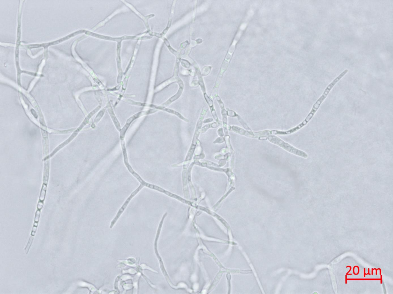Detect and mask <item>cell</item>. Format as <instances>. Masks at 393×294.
<instances>
[{
    "label": "cell",
    "instance_id": "6da1fadb",
    "mask_svg": "<svg viewBox=\"0 0 393 294\" xmlns=\"http://www.w3.org/2000/svg\"><path fill=\"white\" fill-rule=\"evenodd\" d=\"M267 139H268L269 141L271 142V143L280 146V147H282L285 150L287 151H289V152L291 153V154L303 157L304 158H308V155L306 153L301 151V150L295 148L293 146H291L289 143L283 141L282 140L279 139V138L277 137L276 136L272 135H269Z\"/></svg>",
    "mask_w": 393,
    "mask_h": 294
},
{
    "label": "cell",
    "instance_id": "7a4b0ae2",
    "mask_svg": "<svg viewBox=\"0 0 393 294\" xmlns=\"http://www.w3.org/2000/svg\"><path fill=\"white\" fill-rule=\"evenodd\" d=\"M208 111V108L204 106L202 110V112H201L199 118L198 119V122H197L194 137H193L192 143L191 147H190L188 154V157H188V158L189 157L190 158V157H192L193 154H194V150H195L197 142L198 141V137H199L200 134L201 133V130L202 127V124H203L204 119L205 115H206Z\"/></svg>",
    "mask_w": 393,
    "mask_h": 294
},
{
    "label": "cell",
    "instance_id": "3957f363",
    "mask_svg": "<svg viewBox=\"0 0 393 294\" xmlns=\"http://www.w3.org/2000/svg\"><path fill=\"white\" fill-rule=\"evenodd\" d=\"M337 83V81L335 80H334L332 82L330 83L326 88L324 90V92L321 97L317 101L313 106L311 111L310 112L309 114L311 116H314L315 113L317 111L318 109L320 108L321 104H322L323 102L324 101L325 99L327 97L330 91L334 87L335 85Z\"/></svg>",
    "mask_w": 393,
    "mask_h": 294
},
{
    "label": "cell",
    "instance_id": "277c9868",
    "mask_svg": "<svg viewBox=\"0 0 393 294\" xmlns=\"http://www.w3.org/2000/svg\"><path fill=\"white\" fill-rule=\"evenodd\" d=\"M158 111V109H153L149 110H148V111H141L138 112V113L136 114H134V116H132L131 117H130L129 119H128L127 121H126V124L125 125L124 127H123L122 130H121L120 131V139H124L125 135H126V131H127L128 128H129V127L130 126V125L131 124L132 122L135 120V119L140 117L141 116H144V115L150 114H152L154 113L155 112H157Z\"/></svg>",
    "mask_w": 393,
    "mask_h": 294
},
{
    "label": "cell",
    "instance_id": "5b68a950",
    "mask_svg": "<svg viewBox=\"0 0 393 294\" xmlns=\"http://www.w3.org/2000/svg\"><path fill=\"white\" fill-rule=\"evenodd\" d=\"M143 187H144V186L142 184H140V185L138 187V188L136 189L134 192H132L131 194L129 196V197L126 199V201H125V202L124 203L123 206L121 207V208L120 209L119 211H118V213H117L116 216L115 217L113 220L111 222V226H110V228H111L113 227L114 225L116 223L118 219H119L121 215H122V214L123 213L125 209H126V207L128 205L129 203H130V202L131 201L132 199L134 196L136 195L138 192L143 188Z\"/></svg>",
    "mask_w": 393,
    "mask_h": 294
},
{
    "label": "cell",
    "instance_id": "8992f818",
    "mask_svg": "<svg viewBox=\"0 0 393 294\" xmlns=\"http://www.w3.org/2000/svg\"><path fill=\"white\" fill-rule=\"evenodd\" d=\"M216 100L218 102L219 105L221 109V114L222 117V124L224 130L228 129V118H227V110L225 109V106L224 102L219 96L217 95L216 97Z\"/></svg>",
    "mask_w": 393,
    "mask_h": 294
},
{
    "label": "cell",
    "instance_id": "52a82bcc",
    "mask_svg": "<svg viewBox=\"0 0 393 294\" xmlns=\"http://www.w3.org/2000/svg\"><path fill=\"white\" fill-rule=\"evenodd\" d=\"M151 108H153L156 109L164 111L167 112V113L175 115L176 117H179L181 120H183V121L186 122L188 123L189 122L188 119L184 117L183 115L181 114L179 112L176 111L174 110L173 109H170V108H167L166 107L162 106V105L161 106H157V105H153V104L152 105Z\"/></svg>",
    "mask_w": 393,
    "mask_h": 294
},
{
    "label": "cell",
    "instance_id": "ba28073f",
    "mask_svg": "<svg viewBox=\"0 0 393 294\" xmlns=\"http://www.w3.org/2000/svg\"><path fill=\"white\" fill-rule=\"evenodd\" d=\"M179 88L176 94L170 97L165 102L162 104V106L165 107H168L181 97L183 91V89H184V85L183 83H182L179 84Z\"/></svg>",
    "mask_w": 393,
    "mask_h": 294
},
{
    "label": "cell",
    "instance_id": "9c48e42d",
    "mask_svg": "<svg viewBox=\"0 0 393 294\" xmlns=\"http://www.w3.org/2000/svg\"><path fill=\"white\" fill-rule=\"evenodd\" d=\"M231 128L232 131H234L236 133L240 134L242 135H245L247 137H255V135L254 134H253V132H249L245 131L244 130L242 129L240 127L232 125Z\"/></svg>",
    "mask_w": 393,
    "mask_h": 294
},
{
    "label": "cell",
    "instance_id": "30bf717a",
    "mask_svg": "<svg viewBox=\"0 0 393 294\" xmlns=\"http://www.w3.org/2000/svg\"><path fill=\"white\" fill-rule=\"evenodd\" d=\"M221 123L217 122H214L213 123H210L209 124L205 125L204 126L202 127L201 130V133H204L206 132L208 130L209 128H217L221 125Z\"/></svg>",
    "mask_w": 393,
    "mask_h": 294
},
{
    "label": "cell",
    "instance_id": "8fae6325",
    "mask_svg": "<svg viewBox=\"0 0 393 294\" xmlns=\"http://www.w3.org/2000/svg\"><path fill=\"white\" fill-rule=\"evenodd\" d=\"M108 112L110 115H111V118H112L114 124H115L117 129L119 130V131H120L121 129L120 125V123L119 121H118L116 117H115L113 110L111 107H110V108L109 107Z\"/></svg>",
    "mask_w": 393,
    "mask_h": 294
},
{
    "label": "cell",
    "instance_id": "7c38bea8",
    "mask_svg": "<svg viewBox=\"0 0 393 294\" xmlns=\"http://www.w3.org/2000/svg\"><path fill=\"white\" fill-rule=\"evenodd\" d=\"M209 108V110H210L212 116H213V119L215 120L216 122L221 124V123H222V121H220V120H219V119L218 116H217V112H216V110L215 109L214 106L211 107V108Z\"/></svg>",
    "mask_w": 393,
    "mask_h": 294
},
{
    "label": "cell",
    "instance_id": "4fadbf2b",
    "mask_svg": "<svg viewBox=\"0 0 393 294\" xmlns=\"http://www.w3.org/2000/svg\"><path fill=\"white\" fill-rule=\"evenodd\" d=\"M203 97L207 104L208 105L209 108L214 106V102H213V99H212L211 97H209V96L206 93H203Z\"/></svg>",
    "mask_w": 393,
    "mask_h": 294
},
{
    "label": "cell",
    "instance_id": "5bb4252c",
    "mask_svg": "<svg viewBox=\"0 0 393 294\" xmlns=\"http://www.w3.org/2000/svg\"><path fill=\"white\" fill-rule=\"evenodd\" d=\"M105 110L106 108H104V109H102V110L99 112L98 114L96 116V119H95L94 122L95 123H97L98 122L100 121V120L101 119L102 117H103V115H104L105 112Z\"/></svg>",
    "mask_w": 393,
    "mask_h": 294
},
{
    "label": "cell",
    "instance_id": "9a60e30c",
    "mask_svg": "<svg viewBox=\"0 0 393 294\" xmlns=\"http://www.w3.org/2000/svg\"><path fill=\"white\" fill-rule=\"evenodd\" d=\"M227 116L230 117H235L238 116L236 112L234 111H233L231 110H228L227 111Z\"/></svg>",
    "mask_w": 393,
    "mask_h": 294
},
{
    "label": "cell",
    "instance_id": "2e32d148",
    "mask_svg": "<svg viewBox=\"0 0 393 294\" xmlns=\"http://www.w3.org/2000/svg\"><path fill=\"white\" fill-rule=\"evenodd\" d=\"M224 141H225L224 137H220L217 138V139L214 141V142H213V143H219V144H220V143H223Z\"/></svg>",
    "mask_w": 393,
    "mask_h": 294
},
{
    "label": "cell",
    "instance_id": "e0dca14e",
    "mask_svg": "<svg viewBox=\"0 0 393 294\" xmlns=\"http://www.w3.org/2000/svg\"><path fill=\"white\" fill-rule=\"evenodd\" d=\"M217 134L220 137H223L224 135V133L223 127H220L217 130Z\"/></svg>",
    "mask_w": 393,
    "mask_h": 294
},
{
    "label": "cell",
    "instance_id": "ac0fdd59",
    "mask_svg": "<svg viewBox=\"0 0 393 294\" xmlns=\"http://www.w3.org/2000/svg\"><path fill=\"white\" fill-rule=\"evenodd\" d=\"M210 70L211 69H209V68H205V69L202 70V76H206L208 74H209Z\"/></svg>",
    "mask_w": 393,
    "mask_h": 294
},
{
    "label": "cell",
    "instance_id": "d6986e66",
    "mask_svg": "<svg viewBox=\"0 0 393 294\" xmlns=\"http://www.w3.org/2000/svg\"><path fill=\"white\" fill-rule=\"evenodd\" d=\"M213 120H214V119L212 118H208L204 119L203 123L209 124V123L212 122L213 121Z\"/></svg>",
    "mask_w": 393,
    "mask_h": 294
},
{
    "label": "cell",
    "instance_id": "ffe728a7",
    "mask_svg": "<svg viewBox=\"0 0 393 294\" xmlns=\"http://www.w3.org/2000/svg\"><path fill=\"white\" fill-rule=\"evenodd\" d=\"M43 206V203L42 202H40L38 203L37 206V209H41Z\"/></svg>",
    "mask_w": 393,
    "mask_h": 294
}]
</instances>
